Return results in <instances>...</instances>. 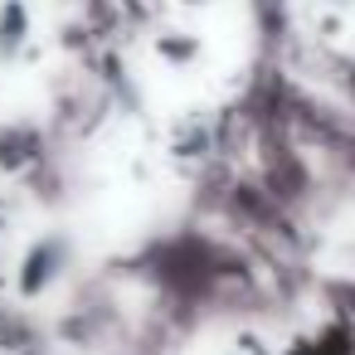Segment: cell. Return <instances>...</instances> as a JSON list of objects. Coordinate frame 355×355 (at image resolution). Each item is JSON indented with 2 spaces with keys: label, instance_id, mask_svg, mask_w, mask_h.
Returning <instances> with one entry per match:
<instances>
[{
  "label": "cell",
  "instance_id": "1",
  "mask_svg": "<svg viewBox=\"0 0 355 355\" xmlns=\"http://www.w3.org/2000/svg\"><path fill=\"white\" fill-rule=\"evenodd\" d=\"M54 263H59V243H40V248L25 258V277H20V287H25V292H40V287L54 277V272H49Z\"/></svg>",
  "mask_w": 355,
  "mask_h": 355
}]
</instances>
